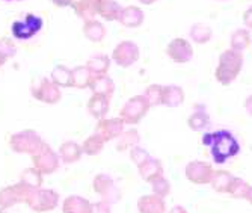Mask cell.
<instances>
[{
  "instance_id": "obj_43",
  "label": "cell",
  "mask_w": 252,
  "mask_h": 213,
  "mask_svg": "<svg viewBox=\"0 0 252 213\" xmlns=\"http://www.w3.org/2000/svg\"><path fill=\"white\" fill-rule=\"evenodd\" d=\"M52 2L56 5V6H68V5H71V0H52Z\"/></svg>"
},
{
  "instance_id": "obj_36",
  "label": "cell",
  "mask_w": 252,
  "mask_h": 213,
  "mask_svg": "<svg viewBox=\"0 0 252 213\" xmlns=\"http://www.w3.org/2000/svg\"><path fill=\"white\" fill-rule=\"evenodd\" d=\"M21 183H25L26 186H29L32 189L39 187L41 183H42V174L36 168L26 170L25 173L21 174Z\"/></svg>"
},
{
  "instance_id": "obj_13",
  "label": "cell",
  "mask_w": 252,
  "mask_h": 213,
  "mask_svg": "<svg viewBox=\"0 0 252 213\" xmlns=\"http://www.w3.org/2000/svg\"><path fill=\"white\" fill-rule=\"evenodd\" d=\"M94 189H95V192L100 194L104 198V201L109 204L117 203L121 198V194L115 187V184H113V180L106 174H98L94 178Z\"/></svg>"
},
{
  "instance_id": "obj_14",
  "label": "cell",
  "mask_w": 252,
  "mask_h": 213,
  "mask_svg": "<svg viewBox=\"0 0 252 213\" xmlns=\"http://www.w3.org/2000/svg\"><path fill=\"white\" fill-rule=\"evenodd\" d=\"M124 120L120 118H110V120H98V124L95 127V133L98 136H101L106 142L112 141V139H117L121 136V133L124 132Z\"/></svg>"
},
{
  "instance_id": "obj_47",
  "label": "cell",
  "mask_w": 252,
  "mask_h": 213,
  "mask_svg": "<svg viewBox=\"0 0 252 213\" xmlns=\"http://www.w3.org/2000/svg\"><path fill=\"white\" fill-rule=\"evenodd\" d=\"M5 62H6V56H5V55H3L2 52H0V67H2V65H3Z\"/></svg>"
},
{
  "instance_id": "obj_2",
  "label": "cell",
  "mask_w": 252,
  "mask_h": 213,
  "mask_svg": "<svg viewBox=\"0 0 252 213\" xmlns=\"http://www.w3.org/2000/svg\"><path fill=\"white\" fill-rule=\"evenodd\" d=\"M243 53L226 49L220 53L218 67L215 70V77L222 86L231 85L240 74V71L243 68Z\"/></svg>"
},
{
  "instance_id": "obj_11",
  "label": "cell",
  "mask_w": 252,
  "mask_h": 213,
  "mask_svg": "<svg viewBox=\"0 0 252 213\" xmlns=\"http://www.w3.org/2000/svg\"><path fill=\"white\" fill-rule=\"evenodd\" d=\"M32 187L26 186L25 183H18V184H14V186H9V187H5L2 192H0V206L2 209H8V207H12L21 201H26L28 198V194Z\"/></svg>"
},
{
  "instance_id": "obj_41",
  "label": "cell",
  "mask_w": 252,
  "mask_h": 213,
  "mask_svg": "<svg viewBox=\"0 0 252 213\" xmlns=\"http://www.w3.org/2000/svg\"><path fill=\"white\" fill-rule=\"evenodd\" d=\"M243 23L246 29H252V6H249L245 12H243Z\"/></svg>"
},
{
  "instance_id": "obj_15",
  "label": "cell",
  "mask_w": 252,
  "mask_h": 213,
  "mask_svg": "<svg viewBox=\"0 0 252 213\" xmlns=\"http://www.w3.org/2000/svg\"><path fill=\"white\" fill-rule=\"evenodd\" d=\"M144 20H145V14L139 6H126L123 8L118 21L124 28H130V29H136L144 25Z\"/></svg>"
},
{
  "instance_id": "obj_4",
  "label": "cell",
  "mask_w": 252,
  "mask_h": 213,
  "mask_svg": "<svg viewBox=\"0 0 252 213\" xmlns=\"http://www.w3.org/2000/svg\"><path fill=\"white\" fill-rule=\"evenodd\" d=\"M58 200H59V195L55 191H52V189L35 187L29 191L25 203H28L31 209L36 212H47L58 206Z\"/></svg>"
},
{
  "instance_id": "obj_19",
  "label": "cell",
  "mask_w": 252,
  "mask_h": 213,
  "mask_svg": "<svg viewBox=\"0 0 252 213\" xmlns=\"http://www.w3.org/2000/svg\"><path fill=\"white\" fill-rule=\"evenodd\" d=\"M139 174L144 178V181L153 183L156 178L163 176V165L158 159L150 157L142 167H139Z\"/></svg>"
},
{
  "instance_id": "obj_16",
  "label": "cell",
  "mask_w": 252,
  "mask_h": 213,
  "mask_svg": "<svg viewBox=\"0 0 252 213\" xmlns=\"http://www.w3.org/2000/svg\"><path fill=\"white\" fill-rule=\"evenodd\" d=\"M137 210L139 213H166L165 198L157 197L156 194L144 195L137 200Z\"/></svg>"
},
{
  "instance_id": "obj_21",
  "label": "cell",
  "mask_w": 252,
  "mask_h": 213,
  "mask_svg": "<svg viewBox=\"0 0 252 213\" xmlns=\"http://www.w3.org/2000/svg\"><path fill=\"white\" fill-rule=\"evenodd\" d=\"M63 213H93V204L77 195L68 197L63 201Z\"/></svg>"
},
{
  "instance_id": "obj_25",
  "label": "cell",
  "mask_w": 252,
  "mask_h": 213,
  "mask_svg": "<svg viewBox=\"0 0 252 213\" xmlns=\"http://www.w3.org/2000/svg\"><path fill=\"white\" fill-rule=\"evenodd\" d=\"M73 77H71V86L79 88V89H85L89 88L91 80H93L94 74L91 73V70L85 65V67H76L71 70Z\"/></svg>"
},
{
  "instance_id": "obj_31",
  "label": "cell",
  "mask_w": 252,
  "mask_h": 213,
  "mask_svg": "<svg viewBox=\"0 0 252 213\" xmlns=\"http://www.w3.org/2000/svg\"><path fill=\"white\" fill-rule=\"evenodd\" d=\"M209 124H210V116L205 110H196L188 118V126L195 132L204 130Z\"/></svg>"
},
{
  "instance_id": "obj_34",
  "label": "cell",
  "mask_w": 252,
  "mask_h": 213,
  "mask_svg": "<svg viewBox=\"0 0 252 213\" xmlns=\"http://www.w3.org/2000/svg\"><path fill=\"white\" fill-rule=\"evenodd\" d=\"M145 99L148 102V105L151 107L154 106H160L162 105V100H163V85H150L147 89H145Z\"/></svg>"
},
{
  "instance_id": "obj_3",
  "label": "cell",
  "mask_w": 252,
  "mask_h": 213,
  "mask_svg": "<svg viewBox=\"0 0 252 213\" xmlns=\"http://www.w3.org/2000/svg\"><path fill=\"white\" fill-rule=\"evenodd\" d=\"M150 107L151 106L148 105L145 96H134L123 106L120 116L123 118L126 124L134 126L144 120V116L148 113Z\"/></svg>"
},
{
  "instance_id": "obj_40",
  "label": "cell",
  "mask_w": 252,
  "mask_h": 213,
  "mask_svg": "<svg viewBox=\"0 0 252 213\" xmlns=\"http://www.w3.org/2000/svg\"><path fill=\"white\" fill-rule=\"evenodd\" d=\"M93 213H112L110 212V204L106 203V201L93 204Z\"/></svg>"
},
{
  "instance_id": "obj_22",
  "label": "cell",
  "mask_w": 252,
  "mask_h": 213,
  "mask_svg": "<svg viewBox=\"0 0 252 213\" xmlns=\"http://www.w3.org/2000/svg\"><path fill=\"white\" fill-rule=\"evenodd\" d=\"M233 180H234V176L231 173L220 170V171H215L210 184L213 187V191H216L218 194H228L233 184Z\"/></svg>"
},
{
  "instance_id": "obj_9",
  "label": "cell",
  "mask_w": 252,
  "mask_h": 213,
  "mask_svg": "<svg viewBox=\"0 0 252 213\" xmlns=\"http://www.w3.org/2000/svg\"><path fill=\"white\" fill-rule=\"evenodd\" d=\"M42 28V18L38 15H26L25 21H14L11 32L17 39H31Z\"/></svg>"
},
{
  "instance_id": "obj_27",
  "label": "cell",
  "mask_w": 252,
  "mask_h": 213,
  "mask_svg": "<svg viewBox=\"0 0 252 213\" xmlns=\"http://www.w3.org/2000/svg\"><path fill=\"white\" fill-rule=\"evenodd\" d=\"M82 147L76 142H65V144L61 145L59 148V156L65 163H74L77 160H80L82 157Z\"/></svg>"
},
{
  "instance_id": "obj_24",
  "label": "cell",
  "mask_w": 252,
  "mask_h": 213,
  "mask_svg": "<svg viewBox=\"0 0 252 213\" xmlns=\"http://www.w3.org/2000/svg\"><path fill=\"white\" fill-rule=\"evenodd\" d=\"M121 11H123V6L118 2H115V0H100L97 14L107 21H115L120 18Z\"/></svg>"
},
{
  "instance_id": "obj_29",
  "label": "cell",
  "mask_w": 252,
  "mask_h": 213,
  "mask_svg": "<svg viewBox=\"0 0 252 213\" xmlns=\"http://www.w3.org/2000/svg\"><path fill=\"white\" fill-rule=\"evenodd\" d=\"M141 142V136L137 133L136 129H131V130H127V132H123L121 136L118 138V144H117V150L118 151H127V150H131L133 147L139 145Z\"/></svg>"
},
{
  "instance_id": "obj_45",
  "label": "cell",
  "mask_w": 252,
  "mask_h": 213,
  "mask_svg": "<svg viewBox=\"0 0 252 213\" xmlns=\"http://www.w3.org/2000/svg\"><path fill=\"white\" fill-rule=\"evenodd\" d=\"M139 3H142V5H147V6H150V5H153V3H156L157 0H137Z\"/></svg>"
},
{
  "instance_id": "obj_42",
  "label": "cell",
  "mask_w": 252,
  "mask_h": 213,
  "mask_svg": "<svg viewBox=\"0 0 252 213\" xmlns=\"http://www.w3.org/2000/svg\"><path fill=\"white\" fill-rule=\"evenodd\" d=\"M243 106H245V109H246V112L252 116V96H249L246 100H245V103H243Z\"/></svg>"
},
{
  "instance_id": "obj_30",
  "label": "cell",
  "mask_w": 252,
  "mask_h": 213,
  "mask_svg": "<svg viewBox=\"0 0 252 213\" xmlns=\"http://www.w3.org/2000/svg\"><path fill=\"white\" fill-rule=\"evenodd\" d=\"M104 139L101 136H98L97 133H94L93 136H89L82 145V151L88 156H97L101 153L103 147H104Z\"/></svg>"
},
{
  "instance_id": "obj_26",
  "label": "cell",
  "mask_w": 252,
  "mask_h": 213,
  "mask_svg": "<svg viewBox=\"0 0 252 213\" xmlns=\"http://www.w3.org/2000/svg\"><path fill=\"white\" fill-rule=\"evenodd\" d=\"M251 47V32L249 29H237L230 38V49L237 52H245Z\"/></svg>"
},
{
  "instance_id": "obj_44",
  "label": "cell",
  "mask_w": 252,
  "mask_h": 213,
  "mask_svg": "<svg viewBox=\"0 0 252 213\" xmlns=\"http://www.w3.org/2000/svg\"><path fill=\"white\" fill-rule=\"evenodd\" d=\"M168 213H188V210L183 207V206H174Z\"/></svg>"
},
{
  "instance_id": "obj_38",
  "label": "cell",
  "mask_w": 252,
  "mask_h": 213,
  "mask_svg": "<svg viewBox=\"0 0 252 213\" xmlns=\"http://www.w3.org/2000/svg\"><path fill=\"white\" fill-rule=\"evenodd\" d=\"M150 157H151L150 153H148L145 148L139 147V145H136V147H133V148L130 150V159L136 163V167H137V168L142 167V165H144Z\"/></svg>"
},
{
  "instance_id": "obj_5",
  "label": "cell",
  "mask_w": 252,
  "mask_h": 213,
  "mask_svg": "<svg viewBox=\"0 0 252 213\" xmlns=\"http://www.w3.org/2000/svg\"><path fill=\"white\" fill-rule=\"evenodd\" d=\"M11 148L17 153H28V154H35L41 145L42 141L33 130H25L11 136Z\"/></svg>"
},
{
  "instance_id": "obj_6",
  "label": "cell",
  "mask_w": 252,
  "mask_h": 213,
  "mask_svg": "<svg viewBox=\"0 0 252 213\" xmlns=\"http://www.w3.org/2000/svg\"><path fill=\"white\" fill-rule=\"evenodd\" d=\"M141 52L139 47H137L136 42L133 41H121L115 49L112 52V59L115 61L117 65L123 67V68H128L131 65H134L137 61H139Z\"/></svg>"
},
{
  "instance_id": "obj_7",
  "label": "cell",
  "mask_w": 252,
  "mask_h": 213,
  "mask_svg": "<svg viewBox=\"0 0 252 213\" xmlns=\"http://www.w3.org/2000/svg\"><path fill=\"white\" fill-rule=\"evenodd\" d=\"M186 178L193 184H210L215 170L209 162L204 160H193L189 162L185 170Z\"/></svg>"
},
{
  "instance_id": "obj_35",
  "label": "cell",
  "mask_w": 252,
  "mask_h": 213,
  "mask_svg": "<svg viewBox=\"0 0 252 213\" xmlns=\"http://www.w3.org/2000/svg\"><path fill=\"white\" fill-rule=\"evenodd\" d=\"M249 183H246L243 178H239V177H234L233 180V184L230 187V192L228 195H231L233 198L236 200H245L246 195H248V191H249Z\"/></svg>"
},
{
  "instance_id": "obj_12",
  "label": "cell",
  "mask_w": 252,
  "mask_h": 213,
  "mask_svg": "<svg viewBox=\"0 0 252 213\" xmlns=\"http://www.w3.org/2000/svg\"><path fill=\"white\" fill-rule=\"evenodd\" d=\"M32 94L36 100H41L49 105L58 103L61 100L59 86L53 80H49V79H41V82L32 88Z\"/></svg>"
},
{
  "instance_id": "obj_49",
  "label": "cell",
  "mask_w": 252,
  "mask_h": 213,
  "mask_svg": "<svg viewBox=\"0 0 252 213\" xmlns=\"http://www.w3.org/2000/svg\"><path fill=\"white\" fill-rule=\"evenodd\" d=\"M0 213H3V212H2V210H0Z\"/></svg>"
},
{
  "instance_id": "obj_37",
  "label": "cell",
  "mask_w": 252,
  "mask_h": 213,
  "mask_svg": "<svg viewBox=\"0 0 252 213\" xmlns=\"http://www.w3.org/2000/svg\"><path fill=\"white\" fill-rule=\"evenodd\" d=\"M151 186H153V194H156L157 197H162V198H165V197H168L169 194H171V183L162 176V177H158V178H156L153 183H151Z\"/></svg>"
},
{
  "instance_id": "obj_10",
  "label": "cell",
  "mask_w": 252,
  "mask_h": 213,
  "mask_svg": "<svg viewBox=\"0 0 252 213\" xmlns=\"http://www.w3.org/2000/svg\"><path fill=\"white\" fill-rule=\"evenodd\" d=\"M166 55L175 64H188L193 58V47L186 38H174L166 47Z\"/></svg>"
},
{
  "instance_id": "obj_32",
  "label": "cell",
  "mask_w": 252,
  "mask_h": 213,
  "mask_svg": "<svg viewBox=\"0 0 252 213\" xmlns=\"http://www.w3.org/2000/svg\"><path fill=\"white\" fill-rule=\"evenodd\" d=\"M212 29L209 26L202 25V23H196L190 28V36L196 44H207L212 39Z\"/></svg>"
},
{
  "instance_id": "obj_28",
  "label": "cell",
  "mask_w": 252,
  "mask_h": 213,
  "mask_svg": "<svg viewBox=\"0 0 252 213\" xmlns=\"http://www.w3.org/2000/svg\"><path fill=\"white\" fill-rule=\"evenodd\" d=\"M86 67L91 70V73H93L94 76L107 74L109 67H110V58L106 55H95L88 61Z\"/></svg>"
},
{
  "instance_id": "obj_46",
  "label": "cell",
  "mask_w": 252,
  "mask_h": 213,
  "mask_svg": "<svg viewBox=\"0 0 252 213\" xmlns=\"http://www.w3.org/2000/svg\"><path fill=\"white\" fill-rule=\"evenodd\" d=\"M249 204H252V186H249V191H248V195L245 198Z\"/></svg>"
},
{
  "instance_id": "obj_17",
  "label": "cell",
  "mask_w": 252,
  "mask_h": 213,
  "mask_svg": "<svg viewBox=\"0 0 252 213\" xmlns=\"http://www.w3.org/2000/svg\"><path fill=\"white\" fill-rule=\"evenodd\" d=\"M185 89L178 85H166L163 86V100L162 105L168 107H178L185 103Z\"/></svg>"
},
{
  "instance_id": "obj_33",
  "label": "cell",
  "mask_w": 252,
  "mask_h": 213,
  "mask_svg": "<svg viewBox=\"0 0 252 213\" xmlns=\"http://www.w3.org/2000/svg\"><path fill=\"white\" fill-rule=\"evenodd\" d=\"M71 77H73L71 70L63 67V65L56 67L52 73V80L58 86H71Z\"/></svg>"
},
{
  "instance_id": "obj_48",
  "label": "cell",
  "mask_w": 252,
  "mask_h": 213,
  "mask_svg": "<svg viewBox=\"0 0 252 213\" xmlns=\"http://www.w3.org/2000/svg\"><path fill=\"white\" fill-rule=\"evenodd\" d=\"M5 2H9V0H5Z\"/></svg>"
},
{
  "instance_id": "obj_18",
  "label": "cell",
  "mask_w": 252,
  "mask_h": 213,
  "mask_svg": "<svg viewBox=\"0 0 252 213\" xmlns=\"http://www.w3.org/2000/svg\"><path fill=\"white\" fill-rule=\"evenodd\" d=\"M89 89L93 91V94H100V96L110 99L113 96V92H115V83H113V80L107 74L94 76L93 80H91Z\"/></svg>"
},
{
  "instance_id": "obj_39",
  "label": "cell",
  "mask_w": 252,
  "mask_h": 213,
  "mask_svg": "<svg viewBox=\"0 0 252 213\" xmlns=\"http://www.w3.org/2000/svg\"><path fill=\"white\" fill-rule=\"evenodd\" d=\"M0 52H2L6 58L14 56V55H15V45L12 44L11 39L5 38V39L0 41Z\"/></svg>"
},
{
  "instance_id": "obj_8",
  "label": "cell",
  "mask_w": 252,
  "mask_h": 213,
  "mask_svg": "<svg viewBox=\"0 0 252 213\" xmlns=\"http://www.w3.org/2000/svg\"><path fill=\"white\" fill-rule=\"evenodd\" d=\"M32 160L35 163V168L41 174H52L59 167V156L47 144H44V142L41 148L33 154Z\"/></svg>"
},
{
  "instance_id": "obj_23",
  "label": "cell",
  "mask_w": 252,
  "mask_h": 213,
  "mask_svg": "<svg viewBox=\"0 0 252 213\" xmlns=\"http://www.w3.org/2000/svg\"><path fill=\"white\" fill-rule=\"evenodd\" d=\"M83 34L89 41L100 42L106 36V28H104L103 23H100L94 18H89L85 21V25H83Z\"/></svg>"
},
{
  "instance_id": "obj_1",
  "label": "cell",
  "mask_w": 252,
  "mask_h": 213,
  "mask_svg": "<svg viewBox=\"0 0 252 213\" xmlns=\"http://www.w3.org/2000/svg\"><path fill=\"white\" fill-rule=\"evenodd\" d=\"M202 144L210 147L213 160L219 165L225 163L228 159L236 157L240 153V144L236 136L228 130H218L205 133L202 136Z\"/></svg>"
},
{
  "instance_id": "obj_20",
  "label": "cell",
  "mask_w": 252,
  "mask_h": 213,
  "mask_svg": "<svg viewBox=\"0 0 252 213\" xmlns=\"http://www.w3.org/2000/svg\"><path fill=\"white\" fill-rule=\"evenodd\" d=\"M109 97H104V96H100V94H94L93 97L89 99L88 102V110L89 113L93 115L97 120H103V118L107 115L109 112Z\"/></svg>"
}]
</instances>
